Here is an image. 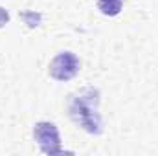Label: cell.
I'll use <instances>...</instances> for the list:
<instances>
[{
	"label": "cell",
	"mask_w": 158,
	"mask_h": 156,
	"mask_svg": "<svg viewBox=\"0 0 158 156\" xmlns=\"http://www.w3.org/2000/svg\"><path fill=\"white\" fill-rule=\"evenodd\" d=\"M68 114L72 121L88 134H99L103 130V121L99 114V92L96 88H81L70 96Z\"/></svg>",
	"instance_id": "1"
},
{
	"label": "cell",
	"mask_w": 158,
	"mask_h": 156,
	"mask_svg": "<svg viewBox=\"0 0 158 156\" xmlns=\"http://www.w3.org/2000/svg\"><path fill=\"white\" fill-rule=\"evenodd\" d=\"M33 138L40 147V151L44 154H61L63 147H61V134L59 129L55 127V123L52 121H39L33 127Z\"/></svg>",
	"instance_id": "2"
},
{
	"label": "cell",
	"mask_w": 158,
	"mask_h": 156,
	"mask_svg": "<svg viewBox=\"0 0 158 156\" xmlns=\"http://www.w3.org/2000/svg\"><path fill=\"white\" fill-rule=\"evenodd\" d=\"M79 66H81V63L76 53L61 51L50 61L48 72H50V77H53L55 81H70L77 76Z\"/></svg>",
	"instance_id": "3"
},
{
	"label": "cell",
	"mask_w": 158,
	"mask_h": 156,
	"mask_svg": "<svg viewBox=\"0 0 158 156\" xmlns=\"http://www.w3.org/2000/svg\"><path fill=\"white\" fill-rule=\"evenodd\" d=\"M123 7V0H98V9L107 17H116Z\"/></svg>",
	"instance_id": "4"
},
{
	"label": "cell",
	"mask_w": 158,
	"mask_h": 156,
	"mask_svg": "<svg viewBox=\"0 0 158 156\" xmlns=\"http://www.w3.org/2000/svg\"><path fill=\"white\" fill-rule=\"evenodd\" d=\"M22 18L26 20V24H28V26H31V28H33V26H39L37 22L40 20V15H35L33 11H24V13H22Z\"/></svg>",
	"instance_id": "5"
},
{
	"label": "cell",
	"mask_w": 158,
	"mask_h": 156,
	"mask_svg": "<svg viewBox=\"0 0 158 156\" xmlns=\"http://www.w3.org/2000/svg\"><path fill=\"white\" fill-rule=\"evenodd\" d=\"M7 22H9V11L0 6V28H4Z\"/></svg>",
	"instance_id": "6"
}]
</instances>
